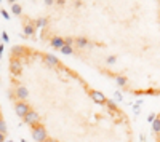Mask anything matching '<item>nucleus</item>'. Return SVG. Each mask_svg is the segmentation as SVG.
<instances>
[{
    "label": "nucleus",
    "instance_id": "7ed1b4c3",
    "mask_svg": "<svg viewBox=\"0 0 160 142\" xmlns=\"http://www.w3.org/2000/svg\"><path fill=\"white\" fill-rule=\"evenodd\" d=\"M152 139L154 142H160V110L154 120V125H152Z\"/></svg>",
    "mask_w": 160,
    "mask_h": 142
},
{
    "label": "nucleus",
    "instance_id": "20e7f679",
    "mask_svg": "<svg viewBox=\"0 0 160 142\" xmlns=\"http://www.w3.org/2000/svg\"><path fill=\"white\" fill-rule=\"evenodd\" d=\"M5 139H6V121L2 110V104H0V142H3Z\"/></svg>",
    "mask_w": 160,
    "mask_h": 142
},
{
    "label": "nucleus",
    "instance_id": "f257e3e1",
    "mask_svg": "<svg viewBox=\"0 0 160 142\" xmlns=\"http://www.w3.org/2000/svg\"><path fill=\"white\" fill-rule=\"evenodd\" d=\"M26 38L61 51L126 94L160 96L158 0L6 2Z\"/></svg>",
    "mask_w": 160,
    "mask_h": 142
},
{
    "label": "nucleus",
    "instance_id": "f03ea898",
    "mask_svg": "<svg viewBox=\"0 0 160 142\" xmlns=\"http://www.w3.org/2000/svg\"><path fill=\"white\" fill-rule=\"evenodd\" d=\"M8 96L37 142H134L128 113L56 54L13 45Z\"/></svg>",
    "mask_w": 160,
    "mask_h": 142
}]
</instances>
